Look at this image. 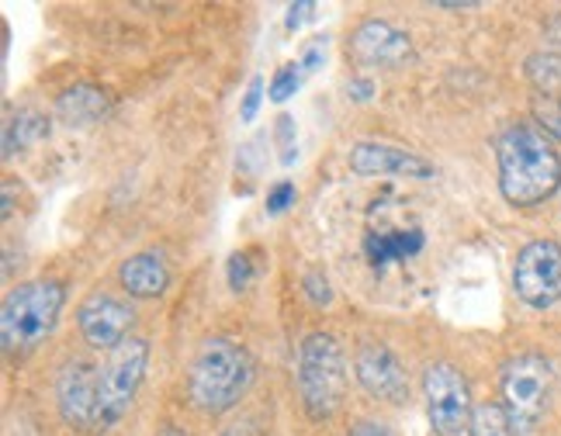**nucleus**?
Segmentation results:
<instances>
[{"label": "nucleus", "mask_w": 561, "mask_h": 436, "mask_svg": "<svg viewBox=\"0 0 561 436\" xmlns=\"http://www.w3.org/2000/svg\"><path fill=\"white\" fill-rule=\"evenodd\" d=\"M351 170L357 177H409L426 181L434 177V163H426L420 152H409L392 142H357L347 157Z\"/></svg>", "instance_id": "ddd939ff"}, {"label": "nucleus", "mask_w": 561, "mask_h": 436, "mask_svg": "<svg viewBox=\"0 0 561 436\" xmlns=\"http://www.w3.org/2000/svg\"><path fill=\"white\" fill-rule=\"evenodd\" d=\"M347 436H396V429L385 426V423H375V420H360V423L351 426Z\"/></svg>", "instance_id": "c85d7f7f"}, {"label": "nucleus", "mask_w": 561, "mask_h": 436, "mask_svg": "<svg viewBox=\"0 0 561 436\" xmlns=\"http://www.w3.org/2000/svg\"><path fill=\"white\" fill-rule=\"evenodd\" d=\"M133 322H136L133 305L115 295H104V291H94L91 298H83V305L77 309V330H80L83 343L94 346V351H107V354L128 340Z\"/></svg>", "instance_id": "9d476101"}, {"label": "nucleus", "mask_w": 561, "mask_h": 436, "mask_svg": "<svg viewBox=\"0 0 561 436\" xmlns=\"http://www.w3.org/2000/svg\"><path fill=\"white\" fill-rule=\"evenodd\" d=\"M149 343L139 336H128L122 346L107 354L104 367L98 370V416L94 433H107L128 409H133L136 391L146 378Z\"/></svg>", "instance_id": "423d86ee"}, {"label": "nucleus", "mask_w": 561, "mask_h": 436, "mask_svg": "<svg viewBox=\"0 0 561 436\" xmlns=\"http://www.w3.org/2000/svg\"><path fill=\"white\" fill-rule=\"evenodd\" d=\"M301 288H306L309 301H316V305H330V301H333L330 280L322 277L319 271H309V274H306V280H301Z\"/></svg>", "instance_id": "a878e982"}, {"label": "nucleus", "mask_w": 561, "mask_h": 436, "mask_svg": "<svg viewBox=\"0 0 561 436\" xmlns=\"http://www.w3.org/2000/svg\"><path fill=\"white\" fill-rule=\"evenodd\" d=\"M226 436H236V433H226Z\"/></svg>", "instance_id": "473e14b6"}, {"label": "nucleus", "mask_w": 561, "mask_h": 436, "mask_svg": "<svg viewBox=\"0 0 561 436\" xmlns=\"http://www.w3.org/2000/svg\"><path fill=\"white\" fill-rule=\"evenodd\" d=\"M500 194L513 208H537L561 187V157L537 122H510L495 139Z\"/></svg>", "instance_id": "f257e3e1"}, {"label": "nucleus", "mask_w": 561, "mask_h": 436, "mask_svg": "<svg viewBox=\"0 0 561 436\" xmlns=\"http://www.w3.org/2000/svg\"><path fill=\"white\" fill-rule=\"evenodd\" d=\"M256 378V364L247 346L226 336H211L198 346L187 367V399L202 416H226L243 402Z\"/></svg>", "instance_id": "f03ea898"}, {"label": "nucleus", "mask_w": 561, "mask_h": 436, "mask_svg": "<svg viewBox=\"0 0 561 436\" xmlns=\"http://www.w3.org/2000/svg\"><path fill=\"white\" fill-rule=\"evenodd\" d=\"M264 146V139H250L243 149H240V160H236V170H247V173H256L261 167V157H256V149Z\"/></svg>", "instance_id": "bb28decb"}, {"label": "nucleus", "mask_w": 561, "mask_h": 436, "mask_svg": "<svg viewBox=\"0 0 561 436\" xmlns=\"http://www.w3.org/2000/svg\"><path fill=\"white\" fill-rule=\"evenodd\" d=\"M298 83H301V62H285V67H280V70L274 73V80H271V87H267V94H271L274 104H285L288 97H295Z\"/></svg>", "instance_id": "412c9836"}, {"label": "nucleus", "mask_w": 561, "mask_h": 436, "mask_svg": "<svg viewBox=\"0 0 561 436\" xmlns=\"http://www.w3.org/2000/svg\"><path fill=\"white\" fill-rule=\"evenodd\" d=\"M513 291L530 309H551L561 301V243L534 239L513 264Z\"/></svg>", "instance_id": "6e6552de"}, {"label": "nucleus", "mask_w": 561, "mask_h": 436, "mask_svg": "<svg viewBox=\"0 0 561 436\" xmlns=\"http://www.w3.org/2000/svg\"><path fill=\"white\" fill-rule=\"evenodd\" d=\"M226 277H229V288L236 295H243L253 285V260H250V253H232Z\"/></svg>", "instance_id": "4be33fe9"}, {"label": "nucleus", "mask_w": 561, "mask_h": 436, "mask_svg": "<svg viewBox=\"0 0 561 436\" xmlns=\"http://www.w3.org/2000/svg\"><path fill=\"white\" fill-rule=\"evenodd\" d=\"M62 301H67L62 280L38 277V280L18 285L4 298V309H0V343H4V354L21 360V357H28L42 340H49V333L59 322Z\"/></svg>", "instance_id": "7ed1b4c3"}, {"label": "nucleus", "mask_w": 561, "mask_h": 436, "mask_svg": "<svg viewBox=\"0 0 561 436\" xmlns=\"http://www.w3.org/2000/svg\"><path fill=\"white\" fill-rule=\"evenodd\" d=\"M468 436H516L503 402H479L474 405Z\"/></svg>", "instance_id": "6ab92c4d"}, {"label": "nucleus", "mask_w": 561, "mask_h": 436, "mask_svg": "<svg viewBox=\"0 0 561 436\" xmlns=\"http://www.w3.org/2000/svg\"><path fill=\"white\" fill-rule=\"evenodd\" d=\"M354 375L371 399L388 402V405L409 402V375H405V364L396 357L392 346L364 343L354 357Z\"/></svg>", "instance_id": "9b49d317"}, {"label": "nucleus", "mask_w": 561, "mask_h": 436, "mask_svg": "<svg viewBox=\"0 0 561 436\" xmlns=\"http://www.w3.org/2000/svg\"><path fill=\"white\" fill-rule=\"evenodd\" d=\"M347 56L357 67H378V70H402L416 59L413 38L405 32L392 28L388 21L368 18L364 25L354 28L347 42Z\"/></svg>", "instance_id": "1a4fd4ad"}, {"label": "nucleus", "mask_w": 561, "mask_h": 436, "mask_svg": "<svg viewBox=\"0 0 561 436\" xmlns=\"http://www.w3.org/2000/svg\"><path fill=\"white\" fill-rule=\"evenodd\" d=\"M312 11H316V4H309V0H301V4H291L288 8V18H285V28L288 32H298L312 18Z\"/></svg>", "instance_id": "cd10ccee"}, {"label": "nucleus", "mask_w": 561, "mask_h": 436, "mask_svg": "<svg viewBox=\"0 0 561 436\" xmlns=\"http://www.w3.org/2000/svg\"><path fill=\"white\" fill-rule=\"evenodd\" d=\"M298 198V191L291 181H280L267 191V215H280V211H288Z\"/></svg>", "instance_id": "b1692460"}, {"label": "nucleus", "mask_w": 561, "mask_h": 436, "mask_svg": "<svg viewBox=\"0 0 561 436\" xmlns=\"http://www.w3.org/2000/svg\"><path fill=\"white\" fill-rule=\"evenodd\" d=\"M524 70L537 94H561V56L558 53H534Z\"/></svg>", "instance_id": "a211bd4d"}, {"label": "nucleus", "mask_w": 561, "mask_h": 436, "mask_svg": "<svg viewBox=\"0 0 561 436\" xmlns=\"http://www.w3.org/2000/svg\"><path fill=\"white\" fill-rule=\"evenodd\" d=\"M118 285L133 298H160L170 288V271L157 253H133L118 267Z\"/></svg>", "instance_id": "2eb2a0df"}, {"label": "nucleus", "mask_w": 561, "mask_h": 436, "mask_svg": "<svg viewBox=\"0 0 561 436\" xmlns=\"http://www.w3.org/2000/svg\"><path fill=\"white\" fill-rule=\"evenodd\" d=\"M274 136L280 142V163H295L298 149H295V122L288 115H280L277 125H274Z\"/></svg>", "instance_id": "5701e85b"}, {"label": "nucleus", "mask_w": 561, "mask_h": 436, "mask_svg": "<svg viewBox=\"0 0 561 436\" xmlns=\"http://www.w3.org/2000/svg\"><path fill=\"white\" fill-rule=\"evenodd\" d=\"M98 370L91 360H67L56 378V409L70 429H94L98 416Z\"/></svg>", "instance_id": "f8f14e48"}, {"label": "nucleus", "mask_w": 561, "mask_h": 436, "mask_svg": "<svg viewBox=\"0 0 561 436\" xmlns=\"http://www.w3.org/2000/svg\"><path fill=\"white\" fill-rule=\"evenodd\" d=\"M423 250V229H399V232H371L364 239V253H368L371 267L385 271L388 264L405 256H416Z\"/></svg>", "instance_id": "dca6fc26"}, {"label": "nucleus", "mask_w": 561, "mask_h": 436, "mask_svg": "<svg viewBox=\"0 0 561 436\" xmlns=\"http://www.w3.org/2000/svg\"><path fill=\"white\" fill-rule=\"evenodd\" d=\"M322 59H327V42L312 38V46L306 49V59H301V70H316Z\"/></svg>", "instance_id": "c756f323"}, {"label": "nucleus", "mask_w": 561, "mask_h": 436, "mask_svg": "<svg viewBox=\"0 0 561 436\" xmlns=\"http://www.w3.org/2000/svg\"><path fill=\"white\" fill-rule=\"evenodd\" d=\"M551 388H554V367L545 354L524 351L503 364L500 395L516 436H530L534 426L541 423L551 402Z\"/></svg>", "instance_id": "39448f33"}, {"label": "nucleus", "mask_w": 561, "mask_h": 436, "mask_svg": "<svg viewBox=\"0 0 561 436\" xmlns=\"http://www.w3.org/2000/svg\"><path fill=\"white\" fill-rule=\"evenodd\" d=\"M347 94L354 97V101H371V94H375V83L371 80H364V77H357V80H351L347 83Z\"/></svg>", "instance_id": "7c9ffc66"}, {"label": "nucleus", "mask_w": 561, "mask_h": 436, "mask_svg": "<svg viewBox=\"0 0 561 436\" xmlns=\"http://www.w3.org/2000/svg\"><path fill=\"white\" fill-rule=\"evenodd\" d=\"M423 399H426V416L437 436H461L471 426V388L458 364L437 360L423 370Z\"/></svg>", "instance_id": "0eeeda50"}, {"label": "nucleus", "mask_w": 561, "mask_h": 436, "mask_svg": "<svg viewBox=\"0 0 561 436\" xmlns=\"http://www.w3.org/2000/svg\"><path fill=\"white\" fill-rule=\"evenodd\" d=\"M115 97L98 83H77L70 91H62V97L56 101V115L62 125L70 128H91L101 118L112 115Z\"/></svg>", "instance_id": "4468645a"}, {"label": "nucleus", "mask_w": 561, "mask_h": 436, "mask_svg": "<svg viewBox=\"0 0 561 436\" xmlns=\"http://www.w3.org/2000/svg\"><path fill=\"white\" fill-rule=\"evenodd\" d=\"M530 115L541 125V133L561 142V94H534Z\"/></svg>", "instance_id": "aec40b11"}, {"label": "nucleus", "mask_w": 561, "mask_h": 436, "mask_svg": "<svg viewBox=\"0 0 561 436\" xmlns=\"http://www.w3.org/2000/svg\"><path fill=\"white\" fill-rule=\"evenodd\" d=\"M46 136H49V122L42 118L38 112H32V107H25V112H18L4 125V157L11 160L14 152H25L28 146L42 142Z\"/></svg>", "instance_id": "f3484780"}, {"label": "nucleus", "mask_w": 561, "mask_h": 436, "mask_svg": "<svg viewBox=\"0 0 561 436\" xmlns=\"http://www.w3.org/2000/svg\"><path fill=\"white\" fill-rule=\"evenodd\" d=\"M261 101H264V80L261 77H253L250 87H247V94H243V104H240V122H253L256 112H261Z\"/></svg>", "instance_id": "393cba45"}, {"label": "nucleus", "mask_w": 561, "mask_h": 436, "mask_svg": "<svg viewBox=\"0 0 561 436\" xmlns=\"http://www.w3.org/2000/svg\"><path fill=\"white\" fill-rule=\"evenodd\" d=\"M157 436H187V433H184L181 426H163V429H160Z\"/></svg>", "instance_id": "2f4dec72"}, {"label": "nucleus", "mask_w": 561, "mask_h": 436, "mask_svg": "<svg viewBox=\"0 0 561 436\" xmlns=\"http://www.w3.org/2000/svg\"><path fill=\"white\" fill-rule=\"evenodd\" d=\"M298 399L312 423L333 420L347 395V357L330 333H309L298 346Z\"/></svg>", "instance_id": "20e7f679"}]
</instances>
